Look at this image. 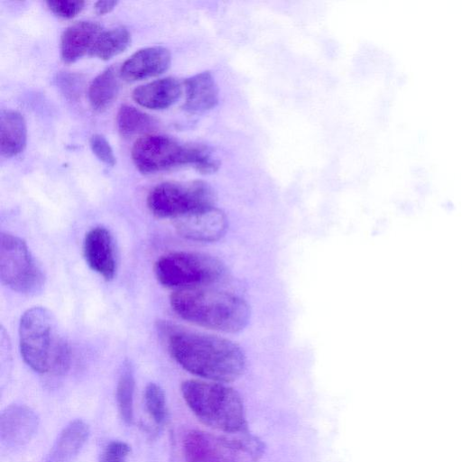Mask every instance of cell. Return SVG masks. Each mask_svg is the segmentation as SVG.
Instances as JSON below:
<instances>
[{
    "instance_id": "22",
    "label": "cell",
    "mask_w": 462,
    "mask_h": 462,
    "mask_svg": "<svg viewBox=\"0 0 462 462\" xmlns=\"http://www.w3.org/2000/svg\"><path fill=\"white\" fill-rule=\"evenodd\" d=\"M134 375L130 363L124 364L116 385V403L119 414L126 424L134 418Z\"/></svg>"
},
{
    "instance_id": "17",
    "label": "cell",
    "mask_w": 462,
    "mask_h": 462,
    "mask_svg": "<svg viewBox=\"0 0 462 462\" xmlns=\"http://www.w3.org/2000/svg\"><path fill=\"white\" fill-rule=\"evenodd\" d=\"M89 436V427L82 420L70 421L60 433L45 462H72Z\"/></svg>"
},
{
    "instance_id": "19",
    "label": "cell",
    "mask_w": 462,
    "mask_h": 462,
    "mask_svg": "<svg viewBox=\"0 0 462 462\" xmlns=\"http://www.w3.org/2000/svg\"><path fill=\"white\" fill-rule=\"evenodd\" d=\"M118 74L115 67L99 73L91 82L88 91V101L97 111H103L116 98L118 92Z\"/></svg>"
},
{
    "instance_id": "15",
    "label": "cell",
    "mask_w": 462,
    "mask_h": 462,
    "mask_svg": "<svg viewBox=\"0 0 462 462\" xmlns=\"http://www.w3.org/2000/svg\"><path fill=\"white\" fill-rule=\"evenodd\" d=\"M184 108L200 114L214 108L218 103V88L209 71L199 72L184 82Z\"/></svg>"
},
{
    "instance_id": "8",
    "label": "cell",
    "mask_w": 462,
    "mask_h": 462,
    "mask_svg": "<svg viewBox=\"0 0 462 462\" xmlns=\"http://www.w3.org/2000/svg\"><path fill=\"white\" fill-rule=\"evenodd\" d=\"M0 277L11 290L34 294L44 284V275L26 243L9 233L0 236Z\"/></svg>"
},
{
    "instance_id": "13",
    "label": "cell",
    "mask_w": 462,
    "mask_h": 462,
    "mask_svg": "<svg viewBox=\"0 0 462 462\" xmlns=\"http://www.w3.org/2000/svg\"><path fill=\"white\" fill-rule=\"evenodd\" d=\"M171 62V56L167 48L146 47L134 52L123 63L119 76L129 82L155 77L166 71Z\"/></svg>"
},
{
    "instance_id": "12",
    "label": "cell",
    "mask_w": 462,
    "mask_h": 462,
    "mask_svg": "<svg viewBox=\"0 0 462 462\" xmlns=\"http://www.w3.org/2000/svg\"><path fill=\"white\" fill-rule=\"evenodd\" d=\"M83 254L86 263L95 273L110 281L116 272L114 239L104 226H95L85 236Z\"/></svg>"
},
{
    "instance_id": "20",
    "label": "cell",
    "mask_w": 462,
    "mask_h": 462,
    "mask_svg": "<svg viewBox=\"0 0 462 462\" xmlns=\"http://www.w3.org/2000/svg\"><path fill=\"white\" fill-rule=\"evenodd\" d=\"M131 42V34L125 27L103 31L97 37L89 54L107 60L123 52Z\"/></svg>"
},
{
    "instance_id": "1",
    "label": "cell",
    "mask_w": 462,
    "mask_h": 462,
    "mask_svg": "<svg viewBox=\"0 0 462 462\" xmlns=\"http://www.w3.org/2000/svg\"><path fill=\"white\" fill-rule=\"evenodd\" d=\"M174 360L188 372L212 382L240 377L246 365L241 347L233 341L162 323L160 327Z\"/></svg>"
},
{
    "instance_id": "7",
    "label": "cell",
    "mask_w": 462,
    "mask_h": 462,
    "mask_svg": "<svg viewBox=\"0 0 462 462\" xmlns=\"http://www.w3.org/2000/svg\"><path fill=\"white\" fill-rule=\"evenodd\" d=\"M216 194L202 180L167 181L155 186L148 194L147 207L160 218H178L214 207Z\"/></svg>"
},
{
    "instance_id": "11",
    "label": "cell",
    "mask_w": 462,
    "mask_h": 462,
    "mask_svg": "<svg viewBox=\"0 0 462 462\" xmlns=\"http://www.w3.org/2000/svg\"><path fill=\"white\" fill-rule=\"evenodd\" d=\"M39 426L35 411L26 405L7 406L0 415V439L8 448L21 447L34 436Z\"/></svg>"
},
{
    "instance_id": "14",
    "label": "cell",
    "mask_w": 462,
    "mask_h": 462,
    "mask_svg": "<svg viewBox=\"0 0 462 462\" xmlns=\"http://www.w3.org/2000/svg\"><path fill=\"white\" fill-rule=\"evenodd\" d=\"M102 32L101 26L91 21L78 22L66 28L60 36L62 61L70 64L89 53Z\"/></svg>"
},
{
    "instance_id": "9",
    "label": "cell",
    "mask_w": 462,
    "mask_h": 462,
    "mask_svg": "<svg viewBox=\"0 0 462 462\" xmlns=\"http://www.w3.org/2000/svg\"><path fill=\"white\" fill-rule=\"evenodd\" d=\"M182 448L186 462H238L239 453L231 447L225 435L190 430L183 439Z\"/></svg>"
},
{
    "instance_id": "26",
    "label": "cell",
    "mask_w": 462,
    "mask_h": 462,
    "mask_svg": "<svg viewBox=\"0 0 462 462\" xmlns=\"http://www.w3.org/2000/svg\"><path fill=\"white\" fill-rule=\"evenodd\" d=\"M46 5L55 15L64 19H71L82 11L85 2L56 0L47 1Z\"/></svg>"
},
{
    "instance_id": "4",
    "label": "cell",
    "mask_w": 462,
    "mask_h": 462,
    "mask_svg": "<svg viewBox=\"0 0 462 462\" xmlns=\"http://www.w3.org/2000/svg\"><path fill=\"white\" fill-rule=\"evenodd\" d=\"M181 393L204 424L225 434L248 430L242 398L232 387L218 382L188 380L181 384Z\"/></svg>"
},
{
    "instance_id": "28",
    "label": "cell",
    "mask_w": 462,
    "mask_h": 462,
    "mask_svg": "<svg viewBox=\"0 0 462 462\" xmlns=\"http://www.w3.org/2000/svg\"><path fill=\"white\" fill-rule=\"evenodd\" d=\"M118 4L117 1L114 0H106V1H97L95 4V12L98 15H104L110 13Z\"/></svg>"
},
{
    "instance_id": "21",
    "label": "cell",
    "mask_w": 462,
    "mask_h": 462,
    "mask_svg": "<svg viewBox=\"0 0 462 462\" xmlns=\"http://www.w3.org/2000/svg\"><path fill=\"white\" fill-rule=\"evenodd\" d=\"M154 119L148 114L129 105L120 106L116 115V125L123 137H132L151 131L155 125Z\"/></svg>"
},
{
    "instance_id": "18",
    "label": "cell",
    "mask_w": 462,
    "mask_h": 462,
    "mask_svg": "<svg viewBox=\"0 0 462 462\" xmlns=\"http://www.w3.org/2000/svg\"><path fill=\"white\" fill-rule=\"evenodd\" d=\"M27 143V126L23 115L15 110H2L0 116V152L5 158L23 152Z\"/></svg>"
},
{
    "instance_id": "2",
    "label": "cell",
    "mask_w": 462,
    "mask_h": 462,
    "mask_svg": "<svg viewBox=\"0 0 462 462\" xmlns=\"http://www.w3.org/2000/svg\"><path fill=\"white\" fill-rule=\"evenodd\" d=\"M19 346L23 361L37 373L60 375L69 369V345L55 317L44 307L30 308L22 315Z\"/></svg>"
},
{
    "instance_id": "24",
    "label": "cell",
    "mask_w": 462,
    "mask_h": 462,
    "mask_svg": "<svg viewBox=\"0 0 462 462\" xmlns=\"http://www.w3.org/2000/svg\"><path fill=\"white\" fill-rule=\"evenodd\" d=\"M231 447L239 454H245L254 460L260 458L264 453V444L260 439L251 434L248 430L224 434Z\"/></svg>"
},
{
    "instance_id": "23",
    "label": "cell",
    "mask_w": 462,
    "mask_h": 462,
    "mask_svg": "<svg viewBox=\"0 0 462 462\" xmlns=\"http://www.w3.org/2000/svg\"><path fill=\"white\" fill-rule=\"evenodd\" d=\"M144 403L152 420L162 424L167 416L166 397L162 388L155 383H150L144 390Z\"/></svg>"
},
{
    "instance_id": "6",
    "label": "cell",
    "mask_w": 462,
    "mask_h": 462,
    "mask_svg": "<svg viewBox=\"0 0 462 462\" xmlns=\"http://www.w3.org/2000/svg\"><path fill=\"white\" fill-rule=\"evenodd\" d=\"M154 273L163 286L180 290L208 286L220 280L225 274V266L208 254L172 252L156 261Z\"/></svg>"
},
{
    "instance_id": "25",
    "label": "cell",
    "mask_w": 462,
    "mask_h": 462,
    "mask_svg": "<svg viewBox=\"0 0 462 462\" xmlns=\"http://www.w3.org/2000/svg\"><path fill=\"white\" fill-rule=\"evenodd\" d=\"M89 145L93 153L100 162L110 167L116 165V156L105 136L99 134H93L89 139Z\"/></svg>"
},
{
    "instance_id": "3",
    "label": "cell",
    "mask_w": 462,
    "mask_h": 462,
    "mask_svg": "<svg viewBox=\"0 0 462 462\" xmlns=\"http://www.w3.org/2000/svg\"><path fill=\"white\" fill-rule=\"evenodd\" d=\"M170 302L183 319L223 332L242 330L250 316L247 303L239 296L208 286L177 290Z\"/></svg>"
},
{
    "instance_id": "5",
    "label": "cell",
    "mask_w": 462,
    "mask_h": 462,
    "mask_svg": "<svg viewBox=\"0 0 462 462\" xmlns=\"http://www.w3.org/2000/svg\"><path fill=\"white\" fill-rule=\"evenodd\" d=\"M131 156L136 169L143 174L183 165H190L206 174L215 172L219 164L208 146L183 144L162 134H145L137 139L132 147Z\"/></svg>"
},
{
    "instance_id": "27",
    "label": "cell",
    "mask_w": 462,
    "mask_h": 462,
    "mask_svg": "<svg viewBox=\"0 0 462 462\" xmlns=\"http://www.w3.org/2000/svg\"><path fill=\"white\" fill-rule=\"evenodd\" d=\"M130 447L121 440L110 441L103 450L100 462H127Z\"/></svg>"
},
{
    "instance_id": "16",
    "label": "cell",
    "mask_w": 462,
    "mask_h": 462,
    "mask_svg": "<svg viewBox=\"0 0 462 462\" xmlns=\"http://www.w3.org/2000/svg\"><path fill=\"white\" fill-rule=\"evenodd\" d=\"M180 94L181 86L179 80L167 77L137 87L132 97L143 107L161 110L173 105Z\"/></svg>"
},
{
    "instance_id": "10",
    "label": "cell",
    "mask_w": 462,
    "mask_h": 462,
    "mask_svg": "<svg viewBox=\"0 0 462 462\" xmlns=\"http://www.w3.org/2000/svg\"><path fill=\"white\" fill-rule=\"evenodd\" d=\"M173 220L180 236L192 241L214 242L221 238L227 229L225 213L215 206Z\"/></svg>"
}]
</instances>
